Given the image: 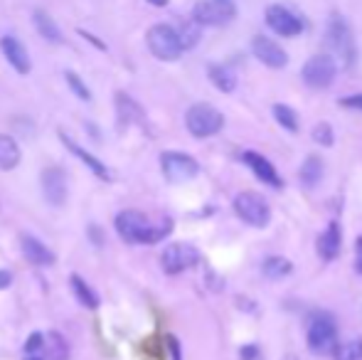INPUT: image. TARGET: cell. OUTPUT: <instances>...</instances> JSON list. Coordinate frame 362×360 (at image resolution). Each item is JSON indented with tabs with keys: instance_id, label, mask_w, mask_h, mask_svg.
Returning <instances> with one entry per match:
<instances>
[{
	"instance_id": "obj_31",
	"label": "cell",
	"mask_w": 362,
	"mask_h": 360,
	"mask_svg": "<svg viewBox=\"0 0 362 360\" xmlns=\"http://www.w3.org/2000/svg\"><path fill=\"white\" fill-rule=\"evenodd\" d=\"M45 348V333H33L25 343V353H40Z\"/></svg>"
},
{
	"instance_id": "obj_7",
	"label": "cell",
	"mask_w": 362,
	"mask_h": 360,
	"mask_svg": "<svg viewBox=\"0 0 362 360\" xmlns=\"http://www.w3.org/2000/svg\"><path fill=\"white\" fill-rule=\"evenodd\" d=\"M160 168L170 182H187L200 173V166L192 156L187 153H177V151H165L160 156Z\"/></svg>"
},
{
	"instance_id": "obj_38",
	"label": "cell",
	"mask_w": 362,
	"mask_h": 360,
	"mask_svg": "<svg viewBox=\"0 0 362 360\" xmlns=\"http://www.w3.org/2000/svg\"><path fill=\"white\" fill-rule=\"evenodd\" d=\"M148 3L158 5V8H163V5H168V0H148Z\"/></svg>"
},
{
	"instance_id": "obj_9",
	"label": "cell",
	"mask_w": 362,
	"mask_h": 360,
	"mask_svg": "<svg viewBox=\"0 0 362 360\" xmlns=\"http://www.w3.org/2000/svg\"><path fill=\"white\" fill-rule=\"evenodd\" d=\"M200 262V252L192 245H185V242H175V245H168L160 255V265L165 274H180L190 267H195Z\"/></svg>"
},
{
	"instance_id": "obj_30",
	"label": "cell",
	"mask_w": 362,
	"mask_h": 360,
	"mask_svg": "<svg viewBox=\"0 0 362 360\" xmlns=\"http://www.w3.org/2000/svg\"><path fill=\"white\" fill-rule=\"evenodd\" d=\"M64 77H67V84H69V87H72V91H74L76 96H79V99H84V101H89V99H91V91L86 89V84L79 79V74L67 72V74H64Z\"/></svg>"
},
{
	"instance_id": "obj_21",
	"label": "cell",
	"mask_w": 362,
	"mask_h": 360,
	"mask_svg": "<svg viewBox=\"0 0 362 360\" xmlns=\"http://www.w3.org/2000/svg\"><path fill=\"white\" fill-rule=\"evenodd\" d=\"M207 74H210V82L215 84L219 91H234L237 89V77H234V72L229 67H222V64H210V69H207Z\"/></svg>"
},
{
	"instance_id": "obj_34",
	"label": "cell",
	"mask_w": 362,
	"mask_h": 360,
	"mask_svg": "<svg viewBox=\"0 0 362 360\" xmlns=\"http://www.w3.org/2000/svg\"><path fill=\"white\" fill-rule=\"evenodd\" d=\"M239 356H242V360H257L259 348L257 346H247V348H242V351H239Z\"/></svg>"
},
{
	"instance_id": "obj_28",
	"label": "cell",
	"mask_w": 362,
	"mask_h": 360,
	"mask_svg": "<svg viewBox=\"0 0 362 360\" xmlns=\"http://www.w3.org/2000/svg\"><path fill=\"white\" fill-rule=\"evenodd\" d=\"M177 35H180V42L185 50H192L197 42H200V23L197 20H190V23H182L177 28Z\"/></svg>"
},
{
	"instance_id": "obj_36",
	"label": "cell",
	"mask_w": 362,
	"mask_h": 360,
	"mask_svg": "<svg viewBox=\"0 0 362 360\" xmlns=\"http://www.w3.org/2000/svg\"><path fill=\"white\" fill-rule=\"evenodd\" d=\"M168 343H170V351H173V356H175V360H180V351H177V341H175V338H168Z\"/></svg>"
},
{
	"instance_id": "obj_32",
	"label": "cell",
	"mask_w": 362,
	"mask_h": 360,
	"mask_svg": "<svg viewBox=\"0 0 362 360\" xmlns=\"http://www.w3.org/2000/svg\"><path fill=\"white\" fill-rule=\"evenodd\" d=\"M340 106H345V109H358V111H362V94L345 96V99H340Z\"/></svg>"
},
{
	"instance_id": "obj_4",
	"label": "cell",
	"mask_w": 362,
	"mask_h": 360,
	"mask_svg": "<svg viewBox=\"0 0 362 360\" xmlns=\"http://www.w3.org/2000/svg\"><path fill=\"white\" fill-rule=\"evenodd\" d=\"M338 346V326H335L333 316L328 313H318V316L310 318L308 326V348L315 356H328L335 353Z\"/></svg>"
},
{
	"instance_id": "obj_37",
	"label": "cell",
	"mask_w": 362,
	"mask_h": 360,
	"mask_svg": "<svg viewBox=\"0 0 362 360\" xmlns=\"http://www.w3.org/2000/svg\"><path fill=\"white\" fill-rule=\"evenodd\" d=\"M25 360H47L45 353H25Z\"/></svg>"
},
{
	"instance_id": "obj_1",
	"label": "cell",
	"mask_w": 362,
	"mask_h": 360,
	"mask_svg": "<svg viewBox=\"0 0 362 360\" xmlns=\"http://www.w3.org/2000/svg\"><path fill=\"white\" fill-rule=\"evenodd\" d=\"M116 232H119L121 237H124L126 242H131V245H153V242L163 240V237L168 235V222L163 227L153 225L151 220L144 215V212L139 210H124L116 215Z\"/></svg>"
},
{
	"instance_id": "obj_23",
	"label": "cell",
	"mask_w": 362,
	"mask_h": 360,
	"mask_svg": "<svg viewBox=\"0 0 362 360\" xmlns=\"http://www.w3.org/2000/svg\"><path fill=\"white\" fill-rule=\"evenodd\" d=\"M62 141H64V144H67V149L72 151V153L76 156V158H81V161H84V163H86V168H89V170H94V173H96V175H101V178H109V170H106V166L101 163L99 158H94V156H91V153H86V151L81 149V146H76L74 141H69L64 134H62Z\"/></svg>"
},
{
	"instance_id": "obj_16",
	"label": "cell",
	"mask_w": 362,
	"mask_h": 360,
	"mask_svg": "<svg viewBox=\"0 0 362 360\" xmlns=\"http://www.w3.org/2000/svg\"><path fill=\"white\" fill-rule=\"evenodd\" d=\"M340 245H343V232H340V225L338 222H330L325 227V232L318 237V255L320 260L325 262H333L335 257L340 255Z\"/></svg>"
},
{
	"instance_id": "obj_33",
	"label": "cell",
	"mask_w": 362,
	"mask_h": 360,
	"mask_svg": "<svg viewBox=\"0 0 362 360\" xmlns=\"http://www.w3.org/2000/svg\"><path fill=\"white\" fill-rule=\"evenodd\" d=\"M355 272L362 274V237L355 240Z\"/></svg>"
},
{
	"instance_id": "obj_10",
	"label": "cell",
	"mask_w": 362,
	"mask_h": 360,
	"mask_svg": "<svg viewBox=\"0 0 362 360\" xmlns=\"http://www.w3.org/2000/svg\"><path fill=\"white\" fill-rule=\"evenodd\" d=\"M237 15L232 0H200L192 10V20L200 25H224Z\"/></svg>"
},
{
	"instance_id": "obj_11",
	"label": "cell",
	"mask_w": 362,
	"mask_h": 360,
	"mask_svg": "<svg viewBox=\"0 0 362 360\" xmlns=\"http://www.w3.org/2000/svg\"><path fill=\"white\" fill-rule=\"evenodd\" d=\"M267 25L281 37H296L303 33V23L284 5H269L267 8Z\"/></svg>"
},
{
	"instance_id": "obj_19",
	"label": "cell",
	"mask_w": 362,
	"mask_h": 360,
	"mask_svg": "<svg viewBox=\"0 0 362 360\" xmlns=\"http://www.w3.org/2000/svg\"><path fill=\"white\" fill-rule=\"evenodd\" d=\"M33 23H35V28H37V33L42 35L47 42H64V37H62V33H59V28L54 25V20L49 18L45 10H35L33 13Z\"/></svg>"
},
{
	"instance_id": "obj_20",
	"label": "cell",
	"mask_w": 362,
	"mask_h": 360,
	"mask_svg": "<svg viewBox=\"0 0 362 360\" xmlns=\"http://www.w3.org/2000/svg\"><path fill=\"white\" fill-rule=\"evenodd\" d=\"M40 353H45L47 360H67L69 346H67V341H64V336L52 331V333H45V348Z\"/></svg>"
},
{
	"instance_id": "obj_15",
	"label": "cell",
	"mask_w": 362,
	"mask_h": 360,
	"mask_svg": "<svg viewBox=\"0 0 362 360\" xmlns=\"http://www.w3.org/2000/svg\"><path fill=\"white\" fill-rule=\"evenodd\" d=\"M0 50H3L5 59L10 62V67H15V72L20 74H28L30 69H33V62H30V54L28 50H25V45L20 42V40L15 37H3L0 40Z\"/></svg>"
},
{
	"instance_id": "obj_3",
	"label": "cell",
	"mask_w": 362,
	"mask_h": 360,
	"mask_svg": "<svg viewBox=\"0 0 362 360\" xmlns=\"http://www.w3.org/2000/svg\"><path fill=\"white\" fill-rule=\"evenodd\" d=\"M146 42H148V50H151L158 59H163V62H175L182 54V50H185L180 42L177 30L170 28V25H153L146 35Z\"/></svg>"
},
{
	"instance_id": "obj_29",
	"label": "cell",
	"mask_w": 362,
	"mask_h": 360,
	"mask_svg": "<svg viewBox=\"0 0 362 360\" xmlns=\"http://www.w3.org/2000/svg\"><path fill=\"white\" fill-rule=\"evenodd\" d=\"M313 141H315V144L328 146V149H330V146H333V126L325 124V121H323V124H318L313 129Z\"/></svg>"
},
{
	"instance_id": "obj_25",
	"label": "cell",
	"mask_w": 362,
	"mask_h": 360,
	"mask_svg": "<svg viewBox=\"0 0 362 360\" xmlns=\"http://www.w3.org/2000/svg\"><path fill=\"white\" fill-rule=\"evenodd\" d=\"M274 119H276L286 131H291V134L298 131V114H296L288 104H274Z\"/></svg>"
},
{
	"instance_id": "obj_17",
	"label": "cell",
	"mask_w": 362,
	"mask_h": 360,
	"mask_svg": "<svg viewBox=\"0 0 362 360\" xmlns=\"http://www.w3.org/2000/svg\"><path fill=\"white\" fill-rule=\"evenodd\" d=\"M23 255H25V260H28L30 265H37V267L54 265V252L47 250L42 242L35 240V237H30V235L23 237Z\"/></svg>"
},
{
	"instance_id": "obj_8",
	"label": "cell",
	"mask_w": 362,
	"mask_h": 360,
	"mask_svg": "<svg viewBox=\"0 0 362 360\" xmlns=\"http://www.w3.org/2000/svg\"><path fill=\"white\" fill-rule=\"evenodd\" d=\"M335 72H338V64L330 54H313L303 64V82L313 89H328L335 79Z\"/></svg>"
},
{
	"instance_id": "obj_12",
	"label": "cell",
	"mask_w": 362,
	"mask_h": 360,
	"mask_svg": "<svg viewBox=\"0 0 362 360\" xmlns=\"http://www.w3.org/2000/svg\"><path fill=\"white\" fill-rule=\"evenodd\" d=\"M252 50H254V57L259 59L262 64L272 69H284L288 64V54L281 45H276L272 37H264V35H257L252 40Z\"/></svg>"
},
{
	"instance_id": "obj_26",
	"label": "cell",
	"mask_w": 362,
	"mask_h": 360,
	"mask_svg": "<svg viewBox=\"0 0 362 360\" xmlns=\"http://www.w3.org/2000/svg\"><path fill=\"white\" fill-rule=\"evenodd\" d=\"M335 360H362V338H350L335 346Z\"/></svg>"
},
{
	"instance_id": "obj_35",
	"label": "cell",
	"mask_w": 362,
	"mask_h": 360,
	"mask_svg": "<svg viewBox=\"0 0 362 360\" xmlns=\"http://www.w3.org/2000/svg\"><path fill=\"white\" fill-rule=\"evenodd\" d=\"M10 281H13V277H10V272H0V289L10 286Z\"/></svg>"
},
{
	"instance_id": "obj_2",
	"label": "cell",
	"mask_w": 362,
	"mask_h": 360,
	"mask_svg": "<svg viewBox=\"0 0 362 360\" xmlns=\"http://www.w3.org/2000/svg\"><path fill=\"white\" fill-rule=\"evenodd\" d=\"M325 45L330 47V52L345 64V67H353L355 57H358V50H355V37L350 33L348 23H345L340 15H333L328 23V33H325Z\"/></svg>"
},
{
	"instance_id": "obj_14",
	"label": "cell",
	"mask_w": 362,
	"mask_h": 360,
	"mask_svg": "<svg viewBox=\"0 0 362 360\" xmlns=\"http://www.w3.org/2000/svg\"><path fill=\"white\" fill-rule=\"evenodd\" d=\"M242 161H244V166H247V168L252 170V173L257 175L262 182H267V185H272V187H281L284 185L281 175L276 173V168L272 166V161L264 158L262 153H257V151H244Z\"/></svg>"
},
{
	"instance_id": "obj_13",
	"label": "cell",
	"mask_w": 362,
	"mask_h": 360,
	"mask_svg": "<svg viewBox=\"0 0 362 360\" xmlns=\"http://www.w3.org/2000/svg\"><path fill=\"white\" fill-rule=\"evenodd\" d=\"M42 195L49 205L62 207L64 200H67V175H64L62 168H45L42 170Z\"/></svg>"
},
{
	"instance_id": "obj_27",
	"label": "cell",
	"mask_w": 362,
	"mask_h": 360,
	"mask_svg": "<svg viewBox=\"0 0 362 360\" xmlns=\"http://www.w3.org/2000/svg\"><path fill=\"white\" fill-rule=\"evenodd\" d=\"M262 272H264V277H269V279H281V277H286V274H291V262L284 260V257H269L262 265Z\"/></svg>"
},
{
	"instance_id": "obj_5",
	"label": "cell",
	"mask_w": 362,
	"mask_h": 360,
	"mask_svg": "<svg viewBox=\"0 0 362 360\" xmlns=\"http://www.w3.org/2000/svg\"><path fill=\"white\" fill-rule=\"evenodd\" d=\"M185 126L195 139H207V136H215L222 131L224 116L210 104H195L187 109Z\"/></svg>"
},
{
	"instance_id": "obj_22",
	"label": "cell",
	"mask_w": 362,
	"mask_h": 360,
	"mask_svg": "<svg viewBox=\"0 0 362 360\" xmlns=\"http://www.w3.org/2000/svg\"><path fill=\"white\" fill-rule=\"evenodd\" d=\"M298 178H300V182H303L305 187L318 185L320 178H323V161H320L318 156H308V158H305V163L300 166Z\"/></svg>"
},
{
	"instance_id": "obj_6",
	"label": "cell",
	"mask_w": 362,
	"mask_h": 360,
	"mask_svg": "<svg viewBox=\"0 0 362 360\" xmlns=\"http://www.w3.org/2000/svg\"><path fill=\"white\" fill-rule=\"evenodd\" d=\"M234 212L252 227H267L272 220V207H269L267 197L254 190H244L234 197Z\"/></svg>"
},
{
	"instance_id": "obj_24",
	"label": "cell",
	"mask_w": 362,
	"mask_h": 360,
	"mask_svg": "<svg viewBox=\"0 0 362 360\" xmlns=\"http://www.w3.org/2000/svg\"><path fill=\"white\" fill-rule=\"evenodd\" d=\"M69 284H72V291H74V296L79 298V303L81 306H86V308H96L99 306V298H96V294L89 289V284L84 281L81 277H74L69 279Z\"/></svg>"
},
{
	"instance_id": "obj_18",
	"label": "cell",
	"mask_w": 362,
	"mask_h": 360,
	"mask_svg": "<svg viewBox=\"0 0 362 360\" xmlns=\"http://www.w3.org/2000/svg\"><path fill=\"white\" fill-rule=\"evenodd\" d=\"M20 158H23V153H20V146L18 141L13 139V136H0V170H13L20 166Z\"/></svg>"
}]
</instances>
